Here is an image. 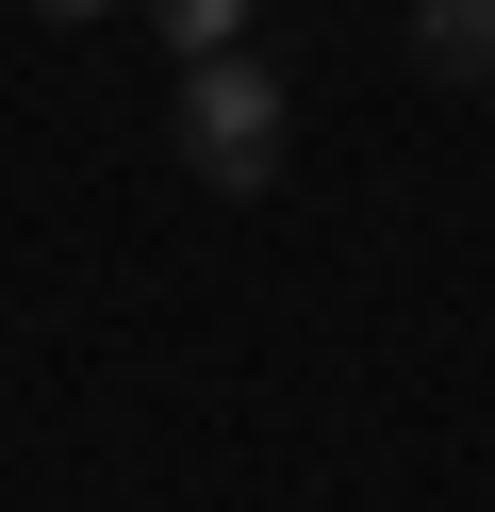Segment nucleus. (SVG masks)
<instances>
[{"instance_id":"obj_1","label":"nucleus","mask_w":495,"mask_h":512,"mask_svg":"<svg viewBox=\"0 0 495 512\" xmlns=\"http://www.w3.org/2000/svg\"><path fill=\"white\" fill-rule=\"evenodd\" d=\"M182 166L215 182V199H264L281 182V149H297V83L264 67V50H215V67H182Z\"/></svg>"},{"instance_id":"obj_2","label":"nucleus","mask_w":495,"mask_h":512,"mask_svg":"<svg viewBox=\"0 0 495 512\" xmlns=\"http://www.w3.org/2000/svg\"><path fill=\"white\" fill-rule=\"evenodd\" d=\"M413 67L429 83H495V0H413Z\"/></svg>"},{"instance_id":"obj_3","label":"nucleus","mask_w":495,"mask_h":512,"mask_svg":"<svg viewBox=\"0 0 495 512\" xmlns=\"http://www.w3.org/2000/svg\"><path fill=\"white\" fill-rule=\"evenodd\" d=\"M165 17V50H182V67H215V50H248V0H149Z\"/></svg>"},{"instance_id":"obj_4","label":"nucleus","mask_w":495,"mask_h":512,"mask_svg":"<svg viewBox=\"0 0 495 512\" xmlns=\"http://www.w3.org/2000/svg\"><path fill=\"white\" fill-rule=\"evenodd\" d=\"M33 17H132V0H33Z\"/></svg>"}]
</instances>
